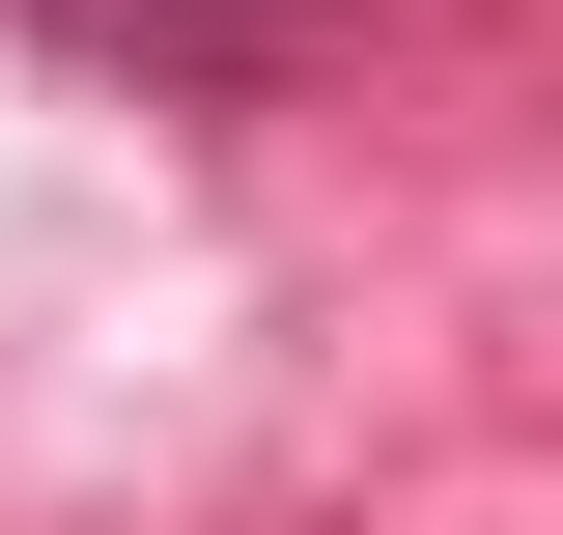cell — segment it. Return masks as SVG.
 I'll list each match as a JSON object with an SVG mask.
<instances>
[{
  "label": "cell",
  "instance_id": "6da1fadb",
  "mask_svg": "<svg viewBox=\"0 0 563 535\" xmlns=\"http://www.w3.org/2000/svg\"><path fill=\"white\" fill-rule=\"evenodd\" d=\"M29 57H85V85H141V113H254V85H310L366 29V0H0Z\"/></svg>",
  "mask_w": 563,
  "mask_h": 535
}]
</instances>
